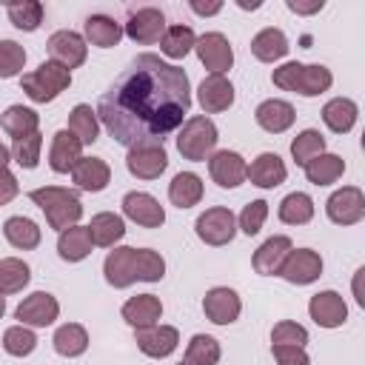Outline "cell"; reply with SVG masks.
I'll return each instance as SVG.
<instances>
[{
    "label": "cell",
    "instance_id": "obj_1",
    "mask_svg": "<svg viewBox=\"0 0 365 365\" xmlns=\"http://www.w3.org/2000/svg\"><path fill=\"white\" fill-rule=\"evenodd\" d=\"M188 108V74L157 54H137L100 97L97 120L120 145L131 148L137 143H163L182 125Z\"/></svg>",
    "mask_w": 365,
    "mask_h": 365
},
{
    "label": "cell",
    "instance_id": "obj_2",
    "mask_svg": "<svg viewBox=\"0 0 365 365\" xmlns=\"http://www.w3.org/2000/svg\"><path fill=\"white\" fill-rule=\"evenodd\" d=\"M103 274H106V282L114 288H128L137 279L160 282L165 277V259L151 248L120 245V248L108 251V257L103 262Z\"/></svg>",
    "mask_w": 365,
    "mask_h": 365
},
{
    "label": "cell",
    "instance_id": "obj_3",
    "mask_svg": "<svg viewBox=\"0 0 365 365\" xmlns=\"http://www.w3.org/2000/svg\"><path fill=\"white\" fill-rule=\"evenodd\" d=\"M31 202L46 214V222L54 228V231H66L71 225L80 222L83 217V202L74 191L68 188H60V185H43V188H34L29 191Z\"/></svg>",
    "mask_w": 365,
    "mask_h": 365
},
{
    "label": "cell",
    "instance_id": "obj_4",
    "mask_svg": "<svg viewBox=\"0 0 365 365\" xmlns=\"http://www.w3.org/2000/svg\"><path fill=\"white\" fill-rule=\"evenodd\" d=\"M271 80H274V86H279L282 91H297V94H302V97H317V94H322V91L331 88L334 74H331L325 66H319V63H314V66H305V63H285V66L274 68Z\"/></svg>",
    "mask_w": 365,
    "mask_h": 365
},
{
    "label": "cell",
    "instance_id": "obj_5",
    "mask_svg": "<svg viewBox=\"0 0 365 365\" xmlns=\"http://www.w3.org/2000/svg\"><path fill=\"white\" fill-rule=\"evenodd\" d=\"M217 125L205 117V114H197V117H188L177 134V151L182 154V160H191V163H205L214 148H217Z\"/></svg>",
    "mask_w": 365,
    "mask_h": 365
},
{
    "label": "cell",
    "instance_id": "obj_6",
    "mask_svg": "<svg viewBox=\"0 0 365 365\" xmlns=\"http://www.w3.org/2000/svg\"><path fill=\"white\" fill-rule=\"evenodd\" d=\"M68 86H71V71H66L63 66H57V63H51V60L40 63L34 71L23 74V80H20V88H23L26 97L34 100V103H51V100H57Z\"/></svg>",
    "mask_w": 365,
    "mask_h": 365
},
{
    "label": "cell",
    "instance_id": "obj_7",
    "mask_svg": "<svg viewBox=\"0 0 365 365\" xmlns=\"http://www.w3.org/2000/svg\"><path fill=\"white\" fill-rule=\"evenodd\" d=\"M194 231L205 245H228L237 234V217L231 214V208L214 205V208H205L197 217Z\"/></svg>",
    "mask_w": 365,
    "mask_h": 365
},
{
    "label": "cell",
    "instance_id": "obj_8",
    "mask_svg": "<svg viewBox=\"0 0 365 365\" xmlns=\"http://www.w3.org/2000/svg\"><path fill=\"white\" fill-rule=\"evenodd\" d=\"M125 168L137 180H157L168 168V154H165L163 143H137L128 148Z\"/></svg>",
    "mask_w": 365,
    "mask_h": 365
},
{
    "label": "cell",
    "instance_id": "obj_9",
    "mask_svg": "<svg viewBox=\"0 0 365 365\" xmlns=\"http://www.w3.org/2000/svg\"><path fill=\"white\" fill-rule=\"evenodd\" d=\"M48 54H51V63L63 66L66 71L71 68H80L86 63V54H88V46H86V37L71 31V29H60L48 37Z\"/></svg>",
    "mask_w": 365,
    "mask_h": 365
},
{
    "label": "cell",
    "instance_id": "obj_10",
    "mask_svg": "<svg viewBox=\"0 0 365 365\" xmlns=\"http://www.w3.org/2000/svg\"><path fill=\"white\" fill-rule=\"evenodd\" d=\"M325 211L336 225H356L365 217V194L356 185H342L328 197Z\"/></svg>",
    "mask_w": 365,
    "mask_h": 365
},
{
    "label": "cell",
    "instance_id": "obj_11",
    "mask_svg": "<svg viewBox=\"0 0 365 365\" xmlns=\"http://www.w3.org/2000/svg\"><path fill=\"white\" fill-rule=\"evenodd\" d=\"M322 274V257L311 248H291L279 265V277L291 285H311Z\"/></svg>",
    "mask_w": 365,
    "mask_h": 365
},
{
    "label": "cell",
    "instance_id": "obj_12",
    "mask_svg": "<svg viewBox=\"0 0 365 365\" xmlns=\"http://www.w3.org/2000/svg\"><path fill=\"white\" fill-rule=\"evenodd\" d=\"M194 48H197L200 63H202L211 74H225V71L234 66V48H231V43H228V37L220 34V31H208V34L197 37Z\"/></svg>",
    "mask_w": 365,
    "mask_h": 365
},
{
    "label": "cell",
    "instance_id": "obj_13",
    "mask_svg": "<svg viewBox=\"0 0 365 365\" xmlns=\"http://www.w3.org/2000/svg\"><path fill=\"white\" fill-rule=\"evenodd\" d=\"M57 314H60V302H57L48 291H34V294H29V297L17 305V311H14V317H17L20 325H26V328H46V325H51V322L57 319Z\"/></svg>",
    "mask_w": 365,
    "mask_h": 365
},
{
    "label": "cell",
    "instance_id": "obj_14",
    "mask_svg": "<svg viewBox=\"0 0 365 365\" xmlns=\"http://www.w3.org/2000/svg\"><path fill=\"white\" fill-rule=\"evenodd\" d=\"M134 342L145 356L154 359H165L168 354L177 351L180 345V331L174 325H148V328H137L134 331Z\"/></svg>",
    "mask_w": 365,
    "mask_h": 365
},
{
    "label": "cell",
    "instance_id": "obj_15",
    "mask_svg": "<svg viewBox=\"0 0 365 365\" xmlns=\"http://www.w3.org/2000/svg\"><path fill=\"white\" fill-rule=\"evenodd\" d=\"M125 34L134 40V43H160V37L165 34V14L154 6H143L137 11H131L128 23H125Z\"/></svg>",
    "mask_w": 365,
    "mask_h": 365
},
{
    "label": "cell",
    "instance_id": "obj_16",
    "mask_svg": "<svg viewBox=\"0 0 365 365\" xmlns=\"http://www.w3.org/2000/svg\"><path fill=\"white\" fill-rule=\"evenodd\" d=\"M245 171H248V165H245V160L237 151L222 148V151H214L208 157V174H211V180L220 188H237V185H242L245 182Z\"/></svg>",
    "mask_w": 365,
    "mask_h": 365
},
{
    "label": "cell",
    "instance_id": "obj_17",
    "mask_svg": "<svg viewBox=\"0 0 365 365\" xmlns=\"http://www.w3.org/2000/svg\"><path fill=\"white\" fill-rule=\"evenodd\" d=\"M123 214H125L131 222L143 225V228H160V225L165 222L163 205L157 202V197H151V194H145V191H128V194L123 197Z\"/></svg>",
    "mask_w": 365,
    "mask_h": 365
},
{
    "label": "cell",
    "instance_id": "obj_18",
    "mask_svg": "<svg viewBox=\"0 0 365 365\" xmlns=\"http://www.w3.org/2000/svg\"><path fill=\"white\" fill-rule=\"evenodd\" d=\"M202 311L205 317L214 322V325H231L237 322L240 311H242V302H240V294L234 288H225V285H217L205 294L202 299Z\"/></svg>",
    "mask_w": 365,
    "mask_h": 365
},
{
    "label": "cell",
    "instance_id": "obj_19",
    "mask_svg": "<svg viewBox=\"0 0 365 365\" xmlns=\"http://www.w3.org/2000/svg\"><path fill=\"white\" fill-rule=\"evenodd\" d=\"M308 314L319 328H339L348 319V305L336 291H319L308 302Z\"/></svg>",
    "mask_w": 365,
    "mask_h": 365
},
{
    "label": "cell",
    "instance_id": "obj_20",
    "mask_svg": "<svg viewBox=\"0 0 365 365\" xmlns=\"http://www.w3.org/2000/svg\"><path fill=\"white\" fill-rule=\"evenodd\" d=\"M197 100H200L202 111L220 114V111L231 108V103H234V86H231V80L225 74H208L200 83V88H197Z\"/></svg>",
    "mask_w": 365,
    "mask_h": 365
},
{
    "label": "cell",
    "instance_id": "obj_21",
    "mask_svg": "<svg viewBox=\"0 0 365 365\" xmlns=\"http://www.w3.org/2000/svg\"><path fill=\"white\" fill-rule=\"evenodd\" d=\"M285 177H288V168H285L282 157L274 151H262L245 171V180H251V185H257V188H277L285 182Z\"/></svg>",
    "mask_w": 365,
    "mask_h": 365
},
{
    "label": "cell",
    "instance_id": "obj_22",
    "mask_svg": "<svg viewBox=\"0 0 365 365\" xmlns=\"http://www.w3.org/2000/svg\"><path fill=\"white\" fill-rule=\"evenodd\" d=\"M80 157H83V143L68 128H60L51 137V148H48V165H51V171L68 174Z\"/></svg>",
    "mask_w": 365,
    "mask_h": 365
},
{
    "label": "cell",
    "instance_id": "obj_23",
    "mask_svg": "<svg viewBox=\"0 0 365 365\" xmlns=\"http://www.w3.org/2000/svg\"><path fill=\"white\" fill-rule=\"evenodd\" d=\"M254 117H257L259 128H265L268 134H282V131H288V128L294 125L297 111H294V106H291V103L271 97V100H262V103L257 106Z\"/></svg>",
    "mask_w": 365,
    "mask_h": 365
},
{
    "label": "cell",
    "instance_id": "obj_24",
    "mask_svg": "<svg viewBox=\"0 0 365 365\" xmlns=\"http://www.w3.org/2000/svg\"><path fill=\"white\" fill-rule=\"evenodd\" d=\"M291 248H294V245H291V240H288L285 234L268 237V240L254 251V259H251L254 271L262 274V277H274V274H279V265H282V259L288 257Z\"/></svg>",
    "mask_w": 365,
    "mask_h": 365
},
{
    "label": "cell",
    "instance_id": "obj_25",
    "mask_svg": "<svg viewBox=\"0 0 365 365\" xmlns=\"http://www.w3.org/2000/svg\"><path fill=\"white\" fill-rule=\"evenodd\" d=\"M71 180L77 182V188L94 194V191H103L111 182V168L100 157H80L71 168Z\"/></svg>",
    "mask_w": 365,
    "mask_h": 365
},
{
    "label": "cell",
    "instance_id": "obj_26",
    "mask_svg": "<svg viewBox=\"0 0 365 365\" xmlns=\"http://www.w3.org/2000/svg\"><path fill=\"white\" fill-rule=\"evenodd\" d=\"M163 317V302L154 294H137L123 305V319L137 331V328H148L157 325V319Z\"/></svg>",
    "mask_w": 365,
    "mask_h": 365
},
{
    "label": "cell",
    "instance_id": "obj_27",
    "mask_svg": "<svg viewBox=\"0 0 365 365\" xmlns=\"http://www.w3.org/2000/svg\"><path fill=\"white\" fill-rule=\"evenodd\" d=\"M288 48H291V46H288L285 31H282V29H274V26L257 31L254 40H251V54H254L257 60H262V63H277V60H282V57L288 54Z\"/></svg>",
    "mask_w": 365,
    "mask_h": 365
},
{
    "label": "cell",
    "instance_id": "obj_28",
    "mask_svg": "<svg viewBox=\"0 0 365 365\" xmlns=\"http://www.w3.org/2000/svg\"><path fill=\"white\" fill-rule=\"evenodd\" d=\"M88 234H91V242L100 245V248H111L114 242H120L125 237V220L114 211H100L91 217L88 222Z\"/></svg>",
    "mask_w": 365,
    "mask_h": 365
},
{
    "label": "cell",
    "instance_id": "obj_29",
    "mask_svg": "<svg viewBox=\"0 0 365 365\" xmlns=\"http://www.w3.org/2000/svg\"><path fill=\"white\" fill-rule=\"evenodd\" d=\"M91 234H88V225H71L66 231H60L57 237V254L60 259L66 262H80L91 254Z\"/></svg>",
    "mask_w": 365,
    "mask_h": 365
},
{
    "label": "cell",
    "instance_id": "obj_30",
    "mask_svg": "<svg viewBox=\"0 0 365 365\" xmlns=\"http://www.w3.org/2000/svg\"><path fill=\"white\" fill-rule=\"evenodd\" d=\"M83 31H86V40L91 46H97V48H111L123 37V26L114 17H108V14H91V17H86Z\"/></svg>",
    "mask_w": 365,
    "mask_h": 365
},
{
    "label": "cell",
    "instance_id": "obj_31",
    "mask_svg": "<svg viewBox=\"0 0 365 365\" xmlns=\"http://www.w3.org/2000/svg\"><path fill=\"white\" fill-rule=\"evenodd\" d=\"M302 168H305V177H308L311 185H331V182H336L345 174V160L339 154L322 151L319 157L308 160Z\"/></svg>",
    "mask_w": 365,
    "mask_h": 365
},
{
    "label": "cell",
    "instance_id": "obj_32",
    "mask_svg": "<svg viewBox=\"0 0 365 365\" xmlns=\"http://www.w3.org/2000/svg\"><path fill=\"white\" fill-rule=\"evenodd\" d=\"M356 114H359V108L348 97H334L322 106V120L334 134H348L356 123Z\"/></svg>",
    "mask_w": 365,
    "mask_h": 365
},
{
    "label": "cell",
    "instance_id": "obj_33",
    "mask_svg": "<svg viewBox=\"0 0 365 365\" xmlns=\"http://www.w3.org/2000/svg\"><path fill=\"white\" fill-rule=\"evenodd\" d=\"M168 200L177 208H191L202 200V180L194 171H180L174 174V180L168 182Z\"/></svg>",
    "mask_w": 365,
    "mask_h": 365
},
{
    "label": "cell",
    "instance_id": "obj_34",
    "mask_svg": "<svg viewBox=\"0 0 365 365\" xmlns=\"http://www.w3.org/2000/svg\"><path fill=\"white\" fill-rule=\"evenodd\" d=\"M0 125H3V131H6L9 137L23 140V137H29V134L37 131L40 117H37L34 108H26V106H9V108L0 114Z\"/></svg>",
    "mask_w": 365,
    "mask_h": 365
},
{
    "label": "cell",
    "instance_id": "obj_35",
    "mask_svg": "<svg viewBox=\"0 0 365 365\" xmlns=\"http://www.w3.org/2000/svg\"><path fill=\"white\" fill-rule=\"evenodd\" d=\"M3 237L14 245V248H20V251H31V248H37L40 245V228H37V222L34 220H29V217H9L6 222H3Z\"/></svg>",
    "mask_w": 365,
    "mask_h": 365
},
{
    "label": "cell",
    "instance_id": "obj_36",
    "mask_svg": "<svg viewBox=\"0 0 365 365\" xmlns=\"http://www.w3.org/2000/svg\"><path fill=\"white\" fill-rule=\"evenodd\" d=\"M54 351L60 354V356H68V359H74V356H80V354H86V348H88V334H86V328L80 325V322H66V325H60L57 331H54Z\"/></svg>",
    "mask_w": 365,
    "mask_h": 365
},
{
    "label": "cell",
    "instance_id": "obj_37",
    "mask_svg": "<svg viewBox=\"0 0 365 365\" xmlns=\"http://www.w3.org/2000/svg\"><path fill=\"white\" fill-rule=\"evenodd\" d=\"M194 43H197V37H194L191 26L177 23V26H165V34L160 37V51L171 60H182L194 48Z\"/></svg>",
    "mask_w": 365,
    "mask_h": 365
},
{
    "label": "cell",
    "instance_id": "obj_38",
    "mask_svg": "<svg viewBox=\"0 0 365 365\" xmlns=\"http://www.w3.org/2000/svg\"><path fill=\"white\" fill-rule=\"evenodd\" d=\"M68 131L83 143V145H91L100 134V123H97V111L86 103H77L68 114Z\"/></svg>",
    "mask_w": 365,
    "mask_h": 365
},
{
    "label": "cell",
    "instance_id": "obj_39",
    "mask_svg": "<svg viewBox=\"0 0 365 365\" xmlns=\"http://www.w3.org/2000/svg\"><path fill=\"white\" fill-rule=\"evenodd\" d=\"M314 217V200L305 191H291L279 202V220L285 225H305Z\"/></svg>",
    "mask_w": 365,
    "mask_h": 365
},
{
    "label": "cell",
    "instance_id": "obj_40",
    "mask_svg": "<svg viewBox=\"0 0 365 365\" xmlns=\"http://www.w3.org/2000/svg\"><path fill=\"white\" fill-rule=\"evenodd\" d=\"M220 356H222V351H220V342H217L214 336H208V334H194L191 342H188V348H185L182 362H185V365H217Z\"/></svg>",
    "mask_w": 365,
    "mask_h": 365
},
{
    "label": "cell",
    "instance_id": "obj_41",
    "mask_svg": "<svg viewBox=\"0 0 365 365\" xmlns=\"http://www.w3.org/2000/svg\"><path fill=\"white\" fill-rule=\"evenodd\" d=\"M29 279H31V268L23 259H17V257L0 259V294L3 297L23 291L29 285Z\"/></svg>",
    "mask_w": 365,
    "mask_h": 365
},
{
    "label": "cell",
    "instance_id": "obj_42",
    "mask_svg": "<svg viewBox=\"0 0 365 365\" xmlns=\"http://www.w3.org/2000/svg\"><path fill=\"white\" fill-rule=\"evenodd\" d=\"M6 11H9L11 26L20 31H34L43 23V3L37 0H14L6 6Z\"/></svg>",
    "mask_w": 365,
    "mask_h": 365
},
{
    "label": "cell",
    "instance_id": "obj_43",
    "mask_svg": "<svg viewBox=\"0 0 365 365\" xmlns=\"http://www.w3.org/2000/svg\"><path fill=\"white\" fill-rule=\"evenodd\" d=\"M322 151H325V137L317 128H305L291 140V157L297 165H305L308 160L319 157Z\"/></svg>",
    "mask_w": 365,
    "mask_h": 365
},
{
    "label": "cell",
    "instance_id": "obj_44",
    "mask_svg": "<svg viewBox=\"0 0 365 365\" xmlns=\"http://www.w3.org/2000/svg\"><path fill=\"white\" fill-rule=\"evenodd\" d=\"M3 348H6V354H11V356H29V354L37 348V336H34V331L26 328V325H11V328H6V334H3Z\"/></svg>",
    "mask_w": 365,
    "mask_h": 365
},
{
    "label": "cell",
    "instance_id": "obj_45",
    "mask_svg": "<svg viewBox=\"0 0 365 365\" xmlns=\"http://www.w3.org/2000/svg\"><path fill=\"white\" fill-rule=\"evenodd\" d=\"M40 148H43V134L34 131V134H29V137H23V140H14L11 157H14V163H17L20 168H37V163H40Z\"/></svg>",
    "mask_w": 365,
    "mask_h": 365
},
{
    "label": "cell",
    "instance_id": "obj_46",
    "mask_svg": "<svg viewBox=\"0 0 365 365\" xmlns=\"http://www.w3.org/2000/svg\"><path fill=\"white\" fill-rule=\"evenodd\" d=\"M26 66V48L14 40H0V80L17 77Z\"/></svg>",
    "mask_w": 365,
    "mask_h": 365
},
{
    "label": "cell",
    "instance_id": "obj_47",
    "mask_svg": "<svg viewBox=\"0 0 365 365\" xmlns=\"http://www.w3.org/2000/svg\"><path fill=\"white\" fill-rule=\"evenodd\" d=\"M305 342H308V331L299 322L282 319L271 331V345H299V348H305Z\"/></svg>",
    "mask_w": 365,
    "mask_h": 365
},
{
    "label": "cell",
    "instance_id": "obj_48",
    "mask_svg": "<svg viewBox=\"0 0 365 365\" xmlns=\"http://www.w3.org/2000/svg\"><path fill=\"white\" fill-rule=\"evenodd\" d=\"M265 217H268V202H265V200H251V202L242 208V214H240V231L248 234V237L259 234Z\"/></svg>",
    "mask_w": 365,
    "mask_h": 365
},
{
    "label": "cell",
    "instance_id": "obj_49",
    "mask_svg": "<svg viewBox=\"0 0 365 365\" xmlns=\"http://www.w3.org/2000/svg\"><path fill=\"white\" fill-rule=\"evenodd\" d=\"M271 351H274L277 365H311L305 348L299 345H271Z\"/></svg>",
    "mask_w": 365,
    "mask_h": 365
},
{
    "label": "cell",
    "instance_id": "obj_50",
    "mask_svg": "<svg viewBox=\"0 0 365 365\" xmlns=\"http://www.w3.org/2000/svg\"><path fill=\"white\" fill-rule=\"evenodd\" d=\"M17 191H20V182H17V177H14L9 168H3V171H0V205L11 202V200L17 197Z\"/></svg>",
    "mask_w": 365,
    "mask_h": 365
},
{
    "label": "cell",
    "instance_id": "obj_51",
    "mask_svg": "<svg viewBox=\"0 0 365 365\" xmlns=\"http://www.w3.org/2000/svg\"><path fill=\"white\" fill-rule=\"evenodd\" d=\"M285 6H288L294 14H314V11H319L325 3H322V0H311V3H305V0H285Z\"/></svg>",
    "mask_w": 365,
    "mask_h": 365
},
{
    "label": "cell",
    "instance_id": "obj_52",
    "mask_svg": "<svg viewBox=\"0 0 365 365\" xmlns=\"http://www.w3.org/2000/svg\"><path fill=\"white\" fill-rule=\"evenodd\" d=\"M188 6H191V11H197V14H202V17L217 14V11L222 9V3H200V0H191Z\"/></svg>",
    "mask_w": 365,
    "mask_h": 365
},
{
    "label": "cell",
    "instance_id": "obj_53",
    "mask_svg": "<svg viewBox=\"0 0 365 365\" xmlns=\"http://www.w3.org/2000/svg\"><path fill=\"white\" fill-rule=\"evenodd\" d=\"M9 160H11V151L0 143V171H3V168H9Z\"/></svg>",
    "mask_w": 365,
    "mask_h": 365
},
{
    "label": "cell",
    "instance_id": "obj_54",
    "mask_svg": "<svg viewBox=\"0 0 365 365\" xmlns=\"http://www.w3.org/2000/svg\"><path fill=\"white\" fill-rule=\"evenodd\" d=\"M240 9H259V3H245V0H237Z\"/></svg>",
    "mask_w": 365,
    "mask_h": 365
},
{
    "label": "cell",
    "instance_id": "obj_55",
    "mask_svg": "<svg viewBox=\"0 0 365 365\" xmlns=\"http://www.w3.org/2000/svg\"><path fill=\"white\" fill-rule=\"evenodd\" d=\"M3 314H6V297L0 294V317H3Z\"/></svg>",
    "mask_w": 365,
    "mask_h": 365
},
{
    "label": "cell",
    "instance_id": "obj_56",
    "mask_svg": "<svg viewBox=\"0 0 365 365\" xmlns=\"http://www.w3.org/2000/svg\"><path fill=\"white\" fill-rule=\"evenodd\" d=\"M180 365H185V362H180Z\"/></svg>",
    "mask_w": 365,
    "mask_h": 365
}]
</instances>
